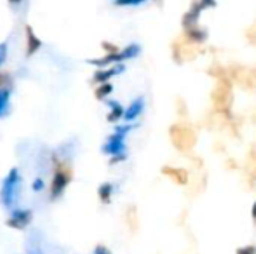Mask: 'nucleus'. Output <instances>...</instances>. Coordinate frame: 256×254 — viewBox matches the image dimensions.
Returning a JSON list of instances; mask_svg holds the SVG:
<instances>
[{
    "instance_id": "nucleus-5",
    "label": "nucleus",
    "mask_w": 256,
    "mask_h": 254,
    "mask_svg": "<svg viewBox=\"0 0 256 254\" xmlns=\"http://www.w3.org/2000/svg\"><path fill=\"white\" fill-rule=\"evenodd\" d=\"M68 183H70V169H64V166H58L51 183V195L58 197L66 188Z\"/></svg>"
},
{
    "instance_id": "nucleus-4",
    "label": "nucleus",
    "mask_w": 256,
    "mask_h": 254,
    "mask_svg": "<svg viewBox=\"0 0 256 254\" xmlns=\"http://www.w3.org/2000/svg\"><path fill=\"white\" fill-rule=\"evenodd\" d=\"M228 77L230 80H236L237 84L242 85L246 91H256V71L251 68H244V66H232V70H228Z\"/></svg>"
},
{
    "instance_id": "nucleus-17",
    "label": "nucleus",
    "mask_w": 256,
    "mask_h": 254,
    "mask_svg": "<svg viewBox=\"0 0 256 254\" xmlns=\"http://www.w3.org/2000/svg\"><path fill=\"white\" fill-rule=\"evenodd\" d=\"M110 195H112V185H103L102 188H100V197H102L103 202H108L110 200Z\"/></svg>"
},
{
    "instance_id": "nucleus-9",
    "label": "nucleus",
    "mask_w": 256,
    "mask_h": 254,
    "mask_svg": "<svg viewBox=\"0 0 256 254\" xmlns=\"http://www.w3.org/2000/svg\"><path fill=\"white\" fill-rule=\"evenodd\" d=\"M32 221V213L30 211H14L12 216L9 218L7 225L14 228H24Z\"/></svg>"
},
{
    "instance_id": "nucleus-21",
    "label": "nucleus",
    "mask_w": 256,
    "mask_h": 254,
    "mask_svg": "<svg viewBox=\"0 0 256 254\" xmlns=\"http://www.w3.org/2000/svg\"><path fill=\"white\" fill-rule=\"evenodd\" d=\"M6 56H7V45L6 44H0V64L4 63Z\"/></svg>"
},
{
    "instance_id": "nucleus-12",
    "label": "nucleus",
    "mask_w": 256,
    "mask_h": 254,
    "mask_svg": "<svg viewBox=\"0 0 256 254\" xmlns=\"http://www.w3.org/2000/svg\"><path fill=\"white\" fill-rule=\"evenodd\" d=\"M26 44H28V56L35 54V52L40 49L42 42L38 37H35L34 30H32V26H26Z\"/></svg>"
},
{
    "instance_id": "nucleus-23",
    "label": "nucleus",
    "mask_w": 256,
    "mask_h": 254,
    "mask_svg": "<svg viewBox=\"0 0 256 254\" xmlns=\"http://www.w3.org/2000/svg\"><path fill=\"white\" fill-rule=\"evenodd\" d=\"M253 218H254V220H256V204H254V206H253Z\"/></svg>"
},
{
    "instance_id": "nucleus-19",
    "label": "nucleus",
    "mask_w": 256,
    "mask_h": 254,
    "mask_svg": "<svg viewBox=\"0 0 256 254\" xmlns=\"http://www.w3.org/2000/svg\"><path fill=\"white\" fill-rule=\"evenodd\" d=\"M122 112H124V110H122L120 106L115 105V103H114V113H110V115H108V120H117L118 117L122 115Z\"/></svg>"
},
{
    "instance_id": "nucleus-24",
    "label": "nucleus",
    "mask_w": 256,
    "mask_h": 254,
    "mask_svg": "<svg viewBox=\"0 0 256 254\" xmlns=\"http://www.w3.org/2000/svg\"><path fill=\"white\" fill-rule=\"evenodd\" d=\"M254 120H256V112H254Z\"/></svg>"
},
{
    "instance_id": "nucleus-11",
    "label": "nucleus",
    "mask_w": 256,
    "mask_h": 254,
    "mask_svg": "<svg viewBox=\"0 0 256 254\" xmlns=\"http://www.w3.org/2000/svg\"><path fill=\"white\" fill-rule=\"evenodd\" d=\"M246 173H248V180L250 185L256 183V148H253L248 155V162H246Z\"/></svg>"
},
{
    "instance_id": "nucleus-13",
    "label": "nucleus",
    "mask_w": 256,
    "mask_h": 254,
    "mask_svg": "<svg viewBox=\"0 0 256 254\" xmlns=\"http://www.w3.org/2000/svg\"><path fill=\"white\" fill-rule=\"evenodd\" d=\"M124 150V143H122V138L118 136H114V138L108 139V145L104 146V152L108 153H120Z\"/></svg>"
},
{
    "instance_id": "nucleus-14",
    "label": "nucleus",
    "mask_w": 256,
    "mask_h": 254,
    "mask_svg": "<svg viewBox=\"0 0 256 254\" xmlns=\"http://www.w3.org/2000/svg\"><path fill=\"white\" fill-rule=\"evenodd\" d=\"M9 99L10 94L7 89H0V117L7 115V110H9Z\"/></svg>"
},
{
    "instance_id": "nucleus-15",
    "label": "nucleus",
    "mask_w": 256,
    "mask_h": 254,
    "mask_svg": "<svg viewBox=\"0 0 256 254\" xmlns=\"http://www.w3.org/2000/svg\"><path fill=\"white\" fill-rule=\"evenodd\" d=\"M120 70H124V66H115V68H112L110 71H100V73L96 75V82H104L106 78H110L112 75L118 73Z\"/></svg>"
},
{
    "instance_id": "nucleus-22",
    "label": "nucleus",
    "mask_w": 256,
    "mask_h": 254,
    "mask_svg": "<svg viewBox=\"0 0 256 254\" xmlns=\"http://www.w3.org/2000/svg\"><path fill=\"white\" fill-rule=\"evenodd\" d=\"M94 254H112V253H110V249H106L104 246H96Z\"/></svg>"
},
{
    "instance_id": "nucleus-3",
    "label": "nucleus",
    "mask_w": 256,
    "mask_h": 254,
    "mask_svg": "<svg viewBox=\"0 0 256 254\" xmlns=\"http://www.w3.org/2000/svg\"><path fill=\"white\" fill-rule=\"evenodd\" d=\"M200 44H197V42H194L192 38H188L186 35H183L182 38H178V40L172 44V52H174V59L180 63L183 61H190V59H194L197 54H199Z\"/></svg>"
},
{
    "instance_id": "nucleus-18",
    "label": "nucleus",
    "mask_w": 256,
    "mask_h": 254,
    "mask_svg": "<svg viewBox=\"0 0 256 254\" xmlns=\"http://www.w3.org/2000/svg\"><path fill=\"white\" fill-rule=\"evenodd\" d=\"M110 92H112V85H110V84H103L102 87H100L98 91H96V96H98V98L102 99V98H104L106 94H110Z\"/></svg>"
},
{
    "instance_id": "nucleus-8",
    "label": "nucleus",
    "mask_w": 256,
    "mask_h": 254,
    "mask_svg": "<svg viewBox=\"0 0 256 254\" xmlns=\"http://www.w3.org/2000/svg\"><path fill=\"white\" fill-rule=\"evenodd\" d=\"M138 51H140L138 45H131V47L126 49L122 54H118V52H114V54H108L106 58H103V59H92L91 63L92 64H108V63H112V61H118V59L132 58V56L138 54Z\"/></svg>"
},
{
    "instance_id": "nucleus-1",
    "label": "nucleus",
    "mask_w": 256,
    "mask_h": 254,
    "mask_svg": "<svg viewBox=\"0 0 256 254\" xmlns=\"http://www.w3.org/2000/svg\"><path fill=\"white\" fill-rule=\"evenodd\" d=\"M169 138L174 148L182 153H188L196 148L197 145V132L190 124H174L169 129Z\"/></svg>"
},
{
    "instance_id": "nucleus-7",
    "label": "nucleus",
    "mask_w": 256,
    "mask_h": 254,
    "mask_svg": "<svg viewBox=\"0 0 256 254\" xmlns=\"http://www.w3.org/2000/svg\"><path fill=\"white\" fill-rule=\"evenodd\" d=\"M162 173H164L166 176L171 178L176 185H182V187H185V185L190 183L188 171L183 169V167H169V166H166L164 169H162Z\"/></svg>"
},
{
    "instance_id": "nucleus-6",
    "label": "nucleus",
    "mask_w": 256,
    "mask_h": 254,
    "mask_svg": "<svg viewBox=\"0 0 256 254\" xmlns=\"http://www.w3.org/2000/svg\"><path fill=\"white\" fill-rule=\"evenodd\" d=\"M18 181H20V178H18V171H10V174L7 176L6 183H4V188H2V199L4 202L7 204V206H10L14 200V195H16V188H18Z\"/></svg>"
},
{
    "instance_id": "nucleus-16",
    "label": "nucleus",
    "mask_w": 256,
    "mask_h": 254,
    "mask_svg": "<svg viewBox=\"0 0 256 254\" xmlns=\"http://www.w3.org/2000/svg\"><path fill=\"white\" fill-rule=\"evenodd\" d=\"M142 108H143V101H142V99H138L136 103H132V106L128 110L126 117H128V119H134V117L138 115L140 112H142Z\"/></svg>"
},
{
    "instance_id": "nucleus-2",
    "label": "nucleus",
    "mask_w": 256,
    "mask_h": 254,
    "mask_svg": "<svg viewBox=\"0 0 256 254\" xmlns=\"http://www.w3.org/2000/svg\"><path fill=\"white\" fill-rule=\"evenodd\" d=\"M212 106L214 112L220 115H230L234 105V92H232V80L230 78H223L218 80L216 87L211 92Z\"/></svg>"
},
{
    "instance_id": "nucleus-20",
    "label": "nucleus",
    "mask_w": 256,
    "mask_h": 254,
    "mask_svg": "<svg viewBox=\"0 0 256 254\" xmlns=\"http://www.w3.org/2000/svg\"><path fill=\"white\" fill-rule=\"evenodd\" d=\"M237 254H256V248H253V246H250V248H242L237 251Z\"/></svg>"
},
{
    "instance_id": "nucleus-10",
    "label": "nucleus",
    "mask_w": 256,
    "mask_h": 254,
    "mask_svg": "<svg viewBox=\"0 0 256 254\" xmlns=\"http://www.w3.org/2000/svg\"><path fill=\"white\" fill-rule=\"evenodd\" d=\"M126 221H128V227L131 230V234H136L140 228V216H138V209L134 206H129L126 211Z\"/></svg>"
}]
</instances>
